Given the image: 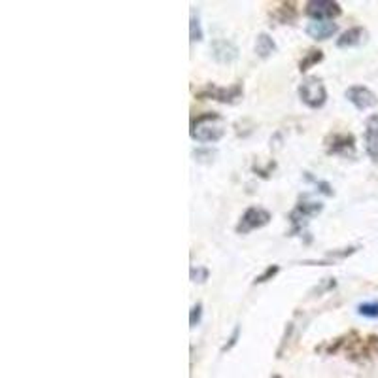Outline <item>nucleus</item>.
I'll list each match as a JSON object with an SVG mask.
<instances>
[{
    "instance_id": "4",
    "label": "nucleus",
    "mask_w": 378,
    "mask_h": 378,
    "mask_svg": "<svg viewBox=\"0 0 378 378\" xmlns=\"http://www.w3.org/2000/svg\"><path fill=\"white\" fill-rule=\"evenodd\" d=\"M271 221V212L269 210H265L261 206H252L248 208L244 212V216L240 218L239 225H237V233L240 234H248L255 231V229H261L267 223Z\"/></svg>"
},
{
    "instance_id": "16",
    "label": "nucleus",
    "mask_w": 378,
    "mask_h": 378,
    "mask_svg": "<svg viewBox=\"0 0 378 378\" xmlns=\"http://www.w3.org/2000/svg\"><path fill=\"white\" fill-rule=\"evenodd\" d=\"M295 4L293 2H290V4H282V8L276 12V18L282 21V23H291L293 19H295L297 12H295Z\"/></svg>"
},
{
    "instance_id": "21",
    "label": "nucleus",
    "mask_w": 378,
    "mask_h": 378,
    "mask_svg": "<svg viewBox=\"0 0 378 378\" xmlns=\"http://www.w3.org/2000/svg\"><path fill=\"white\" fill-rule=\"evenodd\" d=\"M276 272H278V265H271V267H269V269H267L261 276L255 278V284H263V282H267V280H271Z\"/></svg>"
},
{
    "instance_id": "8",
    "label": "nucleus",
    "mask_w": 378,
    "mask_h": 378,
    "mask_svg": "<svg viewBox=\"0 0 378 378\" xmlns=\"http://www.w3.org/2000/svg\"><path fill=\"white\" fill-rule=\"evenodd\" d=\"M199 97H206V99H214V101L220 102H234L237 99L242 97V85L240 83H234L231 88H216V85H210L204 91L199 93Z\"/></svg>"
},
{
    "instance_id": "3",
    "label": "nucleus",
    "mask_w": 378,
    "mask_h": 378,
    "mask_svg": "<svg viewBox=\"0 0 378 378\" xmlns=\"http://www.w3.org/2000/svg\"><path fill=\"white\" fill-rule=\"evenodd\" d=\"M299 97L301 101L307 104L309 108L316 110V108H321L328 101V91H326V85L321 82L320 78L316 76H309L304 78L299 88Z\"/></svg>"
},
{
    "instance_id": "6",
    "label": "nucleus",
    "mask_w": 378,
    "mask_h": 378,
    "mask_svg": "<svg viewBox=\"0 0 378 378\" xmlns=\"http://www.w3.org/2000/svg\"><path fill=\"white\" fill-rule=\"evenodd\" d=\"M344 97L358 110H369V108H374L378 104L377 93H372L371 89L365 88V85H352V88H348Z\"/></svg>"
},
{
    "instance_id": "9",
    "label": "nucleus",
    "mask_w": 378,
    "mask_h": 378,
    "mask_svg": "<svg viewBox=\"0 0 378 378\" xmlns=\"http://www.w3.org/2000/svg\"><path fill=\"white\" fill-rule=\"evenodd\" d=\"M365 151L374 163H378V113L369 115L365 121Z\"/></svg>"
},
{
    "instance_id": "15",
    "label": "nucleus",
    "mask_w": 378,
    "mask_h": 378,
    "mask_svg": "<svg viewBox=\"0 0 378 378\" xmlns=\"http://www.w3.org/2000/svg\"><path fill=\"white\" fill-rule=\"evenodd\" d=\"M321 59H323V53H321L320 50H309V53H304L302 61L299 63V70L304 72V70H309L310 66H314V64L320 63Z\"/></svg>"
},
{
    "instance_id": "5",
    "label": "nucleus",
    "mask_w": 378,
    "mask_h": 378,
    "mask_svg": "<svg viewBox=\"0 0 378 378\" xmlns=\"http://www.w3.org/2000/svg\"><path fill=\"white\" fill-rule=\"evenodd\" d=\"M307 15H310L312 21H331L340 15V4L331 0H312L307 4Z\"/></svg>"
},
{
    "instance_id": "17",
    "label": "nucleus",
    "mask_w": 378,
    "mask_h": 378,
    "mask_svg": "<svg viewBox=\"0 0 378 378\" xmlns=\"http://www.w3.org/2000/svg\"><path fill=\"white\" fill-rule=\"evenodd\" d=\"M358 314L365 318H378V301L361 302L358 307Z\"/></svg>"
},
{
    "instance_id": "19",
    "label": "nucleus",
    "mask_w": 378,
    "mask_h": 378,
    "mask_svg": "<svg viewBox=\"0 0 378 378\" xmlns=\"http://www.w3.org/2000/svg\"><path fill=\"white\" fill-rule=\"evenodd\" d=\"M201 316H202V304L201 302H197L195 307L191 309V316H189V323H191V328H195L197 323L201 321Z\"/></svg>"
},
{
    "instance_id": "20",
    "label": "nucleus",
    "mask_w": 378,
    "mask_h": 378,
    "mask_svg": "<svg viewBox=\"0 0 378 378\" xmlns=\"http://www.w3.org/2000/svg\"><path fill=\"white\" fill-rule=\"evenodd\" d=\"M208 278V271L206 269H202V267H193V269H191V280H193V282H204V280H206Z\"/></svg>"
},
{
    "instance_id": "18",
    "label": "nucleus",
    "mask_w": 378,
    "mask_h": 378,
    "mask_svg": "<svg viewBox=\"0 0 378 378\" xmlns=\"http://www.w3.org/2000/svg\"><path fill=\"white\" fill-rule=\"evenodd\" d=\"M189 36H191V42H201L202 40L201 21H199V18H197L195 13L191 15V23H189Z\"/></svg>"
},
{
    "instance_id": "2",
    "label": "nucleus",
    "mask_w": 378,
    "mask_h": 378,
    "mask_svg": "<svg viewBox=\"0 0 378 378\" xmlns=\"http://www.w3.org/2000/svg\"><path fill=\"white\" fill-rule=\"evenodd\" d=\"M344 352L354 359H369L378 356V337L377 335H369V337H359L358 333L346 335L344 339L337 340V348L333 352Z\"/></svg>"
},
{
    "instance_id": "7",
    "label": "nucleus",
    "mask_w": 378,
    "mask_h": 378,
    "mask_svg": "<svg viewBox=\"0 0 378 378\" xmlns=\"http://www.w3.org/2000/svg\"><path fill=\"white\" fill-rule=\"evenodd\" d=\"M328 151L329 153H335V155H344V158H352L356 153V139L352 134H346V132H340V134H333L331 139L328 140Z\"/></svg>"
},
{
    "instance_id": "22",
    "label": "nucleus",
    "mask_w": 378,
    "mask_h": 378,
    "mask_svg": "<svg viewBox=\"0 0 378 378\" xmlns=\"http://www.w3.org/2000/svg\"><path fill=\"white\" fill-rule=\"evenodd\" d=\"M237 339H239V328L234 329V331H233V337H231V339H229V340H231V342H229V344H227V346L223 348V350H229V348L233 346L234 342H237Z\"/></svg>"
},
{
    "instance_id": "13",
    "label": "nucleus",
    "mask_w": 378,
    "mask_h": 378,
    "mask_svg": "<svg viewBox=\"0 0 378 378\" xmlns=\"http://www.w3.org/2000/svg\"><path fill=\"white\" fill-rule=\"evenodd\" d=\"M367 40V31L363 27H352L348 29L346 32H342L340 38L337 40V46L340 50H346V48H356V46H361Z\"/></svg>"
},
{
    "instance_id": "11",
    "label": "nucleus",
    "mask_w": 378,
    "mask_h": 378,
    "mask_svg": "<svg viewBox=\"0 0 378 378\" xmlns=\"http://www.w3.org/2000/svg\"><path fill=\"white\" fill-rule=\"evenodd\" d=\"M212 57H214L218 63L231 64L233 61H237L239 50L229 40H216L214 44H212Z\"/></svg>"
},
{
    "instance_id": "12",
    "label": "nucleus",
    "mask_w": 378,
    "mask_h": 378,
    "mask_svg": "<svg viewBox=\"0 0 378 378\" xmlns=\"http://www.w3.org/2000/svg\"><path fill=\"white\" fill-rule=\"evenodd\" d=\"M339 31V27L333 21H310L307 25V34L314 40H329L335 32Z\"/></svg>"
},
{
    "instance_id": "14",
    "label": "nucleus",
    "mask_w": 378,
    "mask_h": 378,
    "mask_svg": "<svg viewBox=\"0 0 378 378\" xmlns=\"http://www.w3.org/2000/svg\"><path fill=\"white\" fill-rule=\"evenodd\" d=\"M276 51V42L272 40L267 32H261L255 40V53H258L261 59H269Z\"/></svg>"
},
{
    "instance_id": "10",
    "label": "nucleus",
    "mask_w": 378,
    "mask_h": 378,
    "mask_svg": "<svg viewBox=\"0 0 378 378\" xmlns=\"http://www.w3.org/2000/svg\"><path fill=\"white\" fill-rule=\"evenodd\" d=\"M321 202H301V204H297V208L291 212L290 220L293 223V233L299 231L302 227V221H307L312 216L320 214L321 212Z\"/></svg>"
},
{
    "instance_id": "1",
    "label": "nucleus",
    "mask_w": 378,
    "mask_h": 378,
    "mask_svg": "<svg viewBox=\"0 0 378 378\" xmlns=\"http://www.w3.org/2000/svg\"><path fill=\"white\" fill-rule=\"evenodd\" d=\"M223 132H225V121L220 113L216 112L201 113L191 123V139L201 142V144L218 142L223 136Z\"/></svg>"
}]
</instances>
